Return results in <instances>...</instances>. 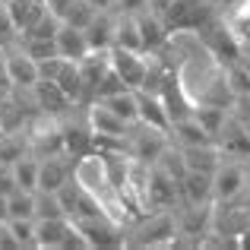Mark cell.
<instances>
[{"label":"cell","instance_id":"6da1fadb","mask_svg":"<svg viewBox=\"0 0 250 250\" xmlns=\"http://www.w3.org/2000/svg\"><path fill=\"white\" fill-rule=\"evenodd\" d=\"M196 35H200L203 48L215 57L219 67H231V63H238L241 57H244V44H241L238 32H234L231 25H225L222 19H215V16L209 19V22H203L200 29H196Z\"/></svg>","mask_w":250,"mask_h":250},{"label":"cell","instance_id":"7a4b0ae2","mask_svg":"<svg viewBox=\"0 0 250 250\" xmlns=\"http://www.w3.org/2000/svg\"><path fill=\"white\" fill-rule=\"evenodd\" d=\"M80 225V231L89 241V250H111V247H127V234L124 228L111 219L108 212L104 215H89V219H73Z\"/></svg>","mask_w":250,"mask_h":250},{"label":"cell","instance_id":"3957f363","mask_svg":"<svg viewBox=\"0 0 250 250\" xmlns=\"http://www.w3.org/2000/svg\"><path fill=\"white\" fill-rule=\"evenodd\" d=\"M177 234V219L171 212H159L152 219H146L133 234L127 238V247H162V244H174Z\"/></svg>","mask_w":250,"mask_h":250},{"label":"cell","instance_id":"277c9868","mask_svg":"<svg viewBox=\"0 0 250 250\" xmlns=\"http://www.w3.org/2000/svg\"><path fill=\"white\" fill-rule=\"evenodd\" d=\"M130 136V146H127V155L140 165H155L159 155L165 152L168 140H165V130H155V127H146L143 124L140 133H127Z\"/></svg>","mask_w":250,"mask_h":250},{"label":"cell","instance_id":"5b68a950","mask_svg":"<svg viewBox=\"0 0 250 250\" xmlns=\"http://www.w3.org/2000/svg\"><path fill=\"white\" fill-rule=\"evenodd\" d=\"M76 165H80V162H76V159H70L67 152H61V155H48V159H42V165H38V190L57 193V190H61L63 184H67L70 177L76 174Z\"/></svg>","mask_w":250,"mask_h":250},{"label":"cell","instance_id":"8992f818","mask_svg":"<svg viewBox=\"0 0 250 250\" xmlns=\"http://www.w3.org/2000/svg\"><path fill=\"white\" fill-rule=\"evenodd\" d=\"M159 95H162V102H165V108H168V114H171V124H174V121H184V117H190L196 111V102L187 95V89H184L181 70H171Z\"/></svg>","mask_w":250,"mask_h":250},{"label":"cell","instance_id":"52a82bcc","mask_svg":"<svg viewBox=\"0 0 250 250\" xmlns=\"http://www.w3.org/2000/svg\"><path fill=\"white\" fill-rule=\"evenodd\" d=\"M244 184H247V174L241 165H225L222 162L212 174V203H234L241 193H244Z\"/></svg>","mask_w":250,"mask_h":250},{"label":"cell","instance_id":"ba28073f","mask_svg":"<svg viewBox=\"0 0 250 250\" xmlns=\"http://www.w3.org/2000/svg\"><path fill=\"white\" fill-rule=\"evenodd\" d=\"M89 127L95 136H104V140H127L130 133V124L124 117H117L108 104L102 102H92L89 104Z\"/></svg>","mask_w":250,"mask_h":250},{"label":"cell","instance_id":"9c48e42d","mask_svg":"<svg viewBox=\"0 0 250 250\" xmlns=\"http://www.w3.org/2000/svg\"><path fill=\"white\" fill-rule=\"evenodd\" d=\"M3 57H6V67H10L13 89H32L38 83V61H32L22 48L3 44Z\"/></svg>","mask_w":250,"mask_h":250},{"label":"cell","instance_id":"30bf717a","mask_svg":"<svg viewBox=\"0 0 250 250\" xmlns=\"http://www.w3.org/2000/svg\"><path fill=\"white\" fill-rule=\"evenodd\" d=\"M136 92V114H140V124L155 130H171V114L165 108L159 92H149V89H133Z\"/></svg>","mask_w":250,"mask_h":250},{"label":"cell","instance_id":"8fae6325","mask_svg":"<svg viewBox=\"0 0 250 250\" xmlns=\"http://www.w3.org/2000/svg\"><path fill=\"white\" fill-rule=\"evenodd\" d=\"M136 25H140V35H143V48H146V54H159V51L168 44L171 32H168L165 19H162L159 13H152L149 6L136 13Z\"/></svg>","mask_w":250,"mask_h":250},{"label":"cell","instance_id":"7c38bea8","mask_svg":"<svg viewBox=\"0 0 250 250\" xmlns=\"http://www.w3.org/2000/svg\"><path fill=\"white\" fill-rule=\"evenodd\" d=\"M111 67L124 76L130 89H140L146 80V57L143 51H127V48H111Z\"/></svg>","mask_w":250,"mask_h":250},{"label":"cell","instance_id":"4fadbf2b","mask_svg":"<svg viewBox=\"0 0 250 250\" xmlns=\"http://www.w3.org/2000/svg\"><path fill=\"white\" fill-rule=\"evenodd\" d=\"M177 193H181V190H177V181H174V177L165 174L159 165L149 168V184H146V203H149V206L165 209V206L174 203Z\"/></svg>","mask_w":250,"mask_h":250},{"label":"cell","instance_id":"5bb4252c","mask_svg":"<svg viewBox=\"0 0 250 250\" xmlns=\"http://www.w3.org/2000/svg\"><path fill=\"white\" fill-rule=\"evenodd\" d=\"M61 133H63V149H67L70 159L83 162V159H89V155L95 152V133H92V127L67 124V127H61Z\"/></svg>","mask_w":250,"mask_h":250},{"label":"cell","instance_id":"9a60e30c","mask_svg":"<svg viewBox=\"0 0 250 250\" xmlns=\"http://www.w3.org/2000/svg\"><path fill=\"white\" fill-rule=\"evenodd\" d=\"M54 44H57V54L67 57V61H83V57L92 51L89 42H85V32L76 29V25H70V22H63V19H61V29H57Z\"/></svg>","mask_w":250,"mask_h":250},{"label":"cell","instance_id":"2e32d148","mask_svg":"<svg viewBox=\"0 0 250 250\" xmlns=\"http://www.w3.org/2000/svg\"><path fill=\"white\" fill-rule=\"evenodd\" d=\"M114 25H117V19H111L108 10H98L95 16H92V22L83 29L89 48L92 51H111L114 48Z\"/></svg>","mask_w":250,"mask_h":250},{"label":"cell","instance_id":"e0dca14e","mask_svg":"<svg viewBox=\"0 0 250 250\" xmlns=\"http://www.w3.org/2000/svg\"><path fill=\"white\" fill-rule=\"evenodd\" d=\"M184 203H212V174L209 171H187L177 184Z\"/></svg>","mask_w":250,"mask_h":250},{"label":"cell","instance_id":"ac0fdd59","mask_svg":"<svg viewBox=\"0 0 250 250\" xmlns=\"http://www.w3.org/2000/svg\"><path fill=\"white\" fill-rule=\"evenodd\" d=\"M181 155L187 162V171H209L215 174V168L222 165V149L215 143H203V146H181Z\"/></svg>","mask_w":250,"mask_h":250},{"label":"cell","instance_id":"d6986e66","mask_svg":"<svg viewBox=\"0 0 250 250\" xmlns=\"http://www.w3.org/2000/svg\"><path fill=\"white\" fill-rule=\"evenodd\" d=\"M215 140H219L222 155H250V130H247V124L225 121V127H222V133L215 136Z\"/></svg>","mask_w":250,"mask_h":250},{"label":"cell","instance_id":"ffe728a7","mask_svg":"<svg viewBox=\"0 0 250 250\" xmlns=\"http://www.w3.org/2000/svg\"><path fill=\"white\" fill-rule=\"evenodd\" d=\"M70 222H73V219H67V215H57V219H35L38 250H61Z\"/></svg>","mask_w":250,"mask_h":250},{"label":"cell","instance_id":"44dd1931","mask_svg":"<svg viewBox=\"0 0 250 250\" xmlns=\"http://www.w3.org/2000/svg\"><path fill=\"white\" fill-rule=\"evenodd\" d=\"M35 104L44 111V114H57V111H63V108H70V98H67V92L61 89L54 80H38L35 83Z\"/></svg>","mask_w":250,"mask_h":250},{"label":"cell","instance_id":"7402d4cb","mask_svg":"<svg viewBox=\"0 0 250 250\" xmlns=\"http://www.w3.org/2000/svg\"><path fill=\"white\" fill-rule=\"evenodd\" d=\"M29 149H32V155H38V159H48V155L67 152V149H63V133H61V127H54V124H48V127H38L35 133H32V140H29Z\"/></svg>","mask_w":250,"mask_h":250},{"label":"cell","instance_id":"603a6c76","mask_svg":"<svg viewBox=\"0 0 250 250\" xmlns=\"http://www.w3.org/2000/svg\"><path fill=\"white\" fill-rule=\"evenodd\" d=\"M6 6H10V16H13V22H16L19 32L32 29V25L48 13V0H10Z\"/></svg>","mask_w":250,"mask_h":250},{"label":"cell","instance_id":"cb8c5ba5","mask_svg":"<svg viewBox=\"0 0 250 250\" xmlns=\"http://www.w3.org/2000/svg\"><path fill=\"white\" fill-rule=\"evenodd\" d=\"M114 48H127V51H143V35H140V25H136V13H121L114 25Z\"/></svg>","mask_w":250,"mask_h":250},{"label":"cell","instance_id":"d4e9b609","mask_svg":"<svg viewBox=\"0 0 250 250\" xmlns=\"http://www.w3.org/2000/svg\"><path fill=\"white\" fill-rule=\"evenodd\" d=\"M171 133L177 136V146H203V143H215L212 136L203 130V124L196 121V114L184 117V121L171 124Z\"/></svg>","mask_w":250,"mask_h":250},{"label":"cell","instance_id":"484cf974","mask_svg":"<svg viewBox=\"0 0 250 250\" xmlns=\"http://www.w3.org/2000/svg\"><path fill=\"white\" fill-rule=\"evenodd\" d=\"M95 102L108 104V108L114 111L117 117H124L127 124H136V121H140V114H136V92H133V89L114 92V95H108V98H95Z\"/></svg>","mask_w":250,"mask_h":250},{"label":"cell","instance_id":"4316f807","mask_svg":"<svg viewBox=\"0 0 250 250\" xmlns=\"http://www.w3.org/2000/svg\"><path fill=\"white\" fill-rule=\"evenodd\" d=\"M196 121L203 124V130H206L209 136H219L222 133V127H225V121H228V114H225V108L222 104H206V102H196Z\"/></svg>","mask_w":250,"mask_h":250},{"label":"cell","instance_id":"83f0119b","mask_svg":"<svg viewBox=\"0 0 250 250\" xmlns=\"http://www.w3.org/2000/svg\"><path fill=\"white\" fill-rule=\"evenodd\" d=\"M38 165H42L38 155H19L13 162V174H16V184L22 190H38Z\"/></svg>","mask_w":250,"mask_h":250},{"label":"cell","instance_id":"f1b7e54d","mask_svg":"<svg viewBox=\"0 0 250 250\" xmlns=\"http://www.w3.org/2000/svg\"><path fill=\"white\" fill-rule=\"evenodd\" d=\"M6 206H10V219H35V190L16 187L6 196Z\"/></svg>","mask_w":250,"mask_h":250},{"label":"cell","instance_id":"f546056e","mask_svg":"<svg viewBox=\"0 0 250 250\" xmlns=\"http://www.w3.org/2000/svg\"><path fill=\"white\" fill-rule=\"evenodd\" d=\"M13 228V234H16L19 247L22 250H35L38 247V234H35V219H6Z\"/></svg>","mask_w":250,"mask_h":250},{"label":"cell","instance_id":"4dcf8cb0","mask_svg":"<svg viewBox=\"0 0 250 250\" xmlns=\"http://www.w3.org/2000/svg\"><path fill=\"white\" fill-rule=\"evenodd\" d=\"M95 6L89 3V0H73L70 3V10L63 13V22H70V25H76V29H85V25L92 22V16H95Z\"/></svg>","mask_w":250,"mask_h":250},{"label":"cell","instance_id":"1f68e13d","mask_svg":"<svg viewBox=\"0 0 250 250\" xmlns=\"http://www.w3.org/2000/svg\"><path fill=\"white\" fill-rule=\"evenodd\" d=\"M124 89H130V85L124 83V76L117 73L114 67H108V70H104V76H102V80H98V85H95V98H108V95L124 92Z\"/></svg>","mask_w":250,"mask_h":250},{"label":"cell","instance_id":"d6a6232c","mask_svg":"<svg viewBox=\"0 0 250 250\" xmlns=\"http://www.w3.org/2000/svg\"><path fill=\"white\" fill-rule=\"evenodd\" d=\"M63 63H67V57H61V54H51V57H44V61H38V80H54L57 83Z\"/></svg>","mask_w":250,"mask_h":250},{"label":"cell","instance_id":"836d02e7","mask_svg":"<svg viewBox=\"0 0 250 250\" xmlns=\"http://www.w3.org/2000/svg\"><path fill=\"white\" fill-rule=\"evenodd\" d=\"M16 35H19V29H16V22H13V16H10V6L0 3V48L10 44Z\"/></svg>","mask_w":250,"mask_h":250},{"label":"cell","instance_id":"e575fe53","mask_svg":"<svg viewBox=\"0 0 250 250\" xmlns=\"http://www.w3.org/2000/svg\"><path fill=\"white\" fill-rule=\"evenodd\" d=\"M16 174H13V165H6V162H0V193L10 196L13 190H16Z\"/></svg>","mask_w":250,"mask_h":250},{"label":"cell","instance_id":"d590c367","mask_svg":"<svg viewBox=\"0 0 250 250\" xmlns=\"http://www.w3.org/2000/svg\"><path fill=\"white\" fill-rule=\"evenodd\" d=\"M0 250H22L16 234H13V228H10V222H0Z\"/></svg>","mask_w":250,"mask_h":250},{"label":"cell","instance_id":"8d00e7d4","mask_svg":"<svg viewBox=\"0 0 250 250\" xmlns=\"http://www.w3.org/2000/svg\"><path fill=\"white\" fill-rule=\"evenodd\" d=\"M13 92V80H10V67H6V57H3V48H0V98Z\"/></svg>","mask_w":250,"mask_h":250},{"label":"cell","instance_id":"74e56055","mask_svg":"<svg viewBox=\"0 0 250 250\" xmlns=\"http://www.w3.org/2000/svg\"><path fill=\"white\" fill-rule=\"evenodd\" d=\"M146 6H149V0H117V10L121 13H140Z\"/></svg>","mask_w":250,"mask_h":250},{"label":"cell","instance_id":"f35d334b","mask_svg":"<svg viewBox=\"0 0 250 250\" xmlns=\"http://www.w3.org/2000/svg\"><path fill=\"white\" fill-rule=\"evenodd\" d=\"M234 247H241V250H250V225H244L238 234H234Z\"/></svg>","mask_w":250,"mask_h":250},{"label":"cell","instance_id":"ab89813d","mask_svg":"<svg viewBox=\"0 0 250 250\" xmlns=\"http://www.w3.org/2000/svg\"><path fill=\"white\" fill-rule=\"evenodd\" d=\"M171 3H174V0H149V10H152V13H159V16H162V13H165Z\"/></svg>","mask_w":250,"mask_h":250},{"label":"cell","instance_id":"60d3db41","mask_svg":"<svg viewBox=\"0 0 250 250\" xmlns=\"http://www.w3.org/2000/svg\"><path fill=\"white\" fill-rule=\"evenodd\" d=\"M92 6H95V10H111V6L117 3V0H89Z\"/></svg>","mask_w":250,"mask_h":250},{"label":"cell","instance_id":"b9f144b4","mask_svg":"<svg viewBox=\"0 0 250 250\" xmlns=\"http://www.w3.org/2000/svg\"><path fill=\"white\" fill-rule=\"evenodd\" d=\"M10 219V206H6V196L0 193V222H6Z\"/></svg>","mask_w":250,"mask_h":250},{"label":"cell","instance_id":"7bdbcfd3","mask_svg":"<svg viewBox=\"0 0 250 250\" xmlns=\"http://www.w3.org/2000/svg\"><path fill=\"white\" fill-rule=\"evenodd\" d=\"M0 3H10V0H0Z\"/></svg>","mask_w":250,"mask_h":250}]
</instances>
